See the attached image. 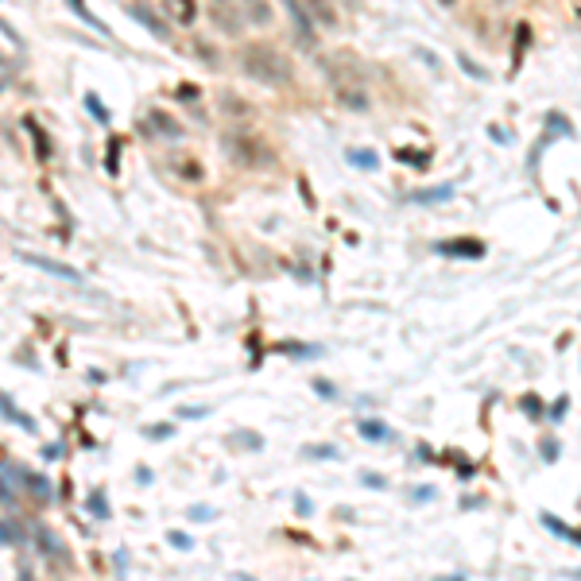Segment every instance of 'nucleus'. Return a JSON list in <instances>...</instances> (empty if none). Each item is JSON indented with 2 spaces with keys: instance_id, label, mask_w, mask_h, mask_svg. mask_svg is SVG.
Here are the masks:
<instances>
[{
  "instance_id": "f257e3e1",
  "label": "nucleus",
  "mask_w": 581,
  "mask_h": 581,
  "mask_svg": "<svg viewBox=\"0 0 581 581\" xmlns=\"http://www.w3.org/2000/svg\"><path fill=\"white\" fill-rule=\"evenodd\" d=\"M240 70H245L252 82H260V86L267 89H279V86H291L295 82V66H291V59H287L279 47H272V43H245L237 55Z\"/></svg>"
},
{
  "instance_id": "f03ea898",
  "label": "nucleus",
  "mask_w": 581,
  "mask_h": 581,
  "mask_svg": "<svg viewBox=\"0 0 581 581\" xmlns=\"http://www.w3.org/2000/svg\"><path fill=\"white\" fill-rule=\"evenodd\" d=\"M330 82H334V93L345 108H353V113H365L368 108V82H365V74H361L356 62H349V70L330 66Z\"/></svg>"
},
{
  "instance_id": "7ed1b4c3",
  "label": "nucleus",
  "mask_w": 581,
  "mask_h": 581,
  "mask_svg": "<svg viewBox=\"0 0 581 581\" xmlns=\"http://www.w3.org/2000/svg\"><path fill=\"white\" fill-rule=\"evenodd\" d=\"M225 155L237 163V167H264L267 159H272V151H267L264 140L248 136V132H229L225 136Z\"/></svg>"
},
{
  "instance_id": "20e7f679",
  "label": "nucleus",
  "mask_w": 581,
  "mask_h": 581,
  "mask_svg": "<svg viewBox=\"0 0 581 581\" xmlns=\"http://www.w3.org/2000/svg\"><path fill=\"white\" fill-rule=\"evenodd\" d=\"M206 8H209V20H213V28L221 31V35L237 39L240 31H245V16H240L237 0H206Z\"/></svg>"
},
{
  "instance_id": "39448f33",
  "label": "nucleus",
  "mask_w": 581,
  "mask_h": 581,
  "mask_svg": "<svg viewBox=\"0 0 581 581\" xmlns=\"http://www.w3.org/2000/svg\"><path fill=\"white\" fill-rule=\"evenodd\" d=\"M140 132H144V136L148 140H182V124H178L175 117H171V113H163V108H151V113H144V117H140Z\"/></svg>"
},
{
  "instance_id": "423d86ee",
  "label": "nucleus",
  "mask_w": 581,
  "mask_h": 581,
  "mask_svg": "<svg viewBox=\"0 0 581 581\" xmlns=\"http://www.w3.org/2000/svg\"><path fill=\"white\" fill-rule=\"evenodd\" d=\"M283 8L291 12V23H295V35L298 43H306V47H318V31H314V16L298 4V0H283Z\"/></svg>"
},
{
  "instance_id": "0eeeda50",
  "label": "nucleus",
  "mask_w": 581,
  "mask_h": 581,
  "mask_svg": "<svg viewBox=\"0 0 581 581\" xmlns=\"http://www.w3.org/2000/svg\"><path fill=\"white\" fill-rule=\"evenodd\" d=\"M240 4V16L248 23H256V28H267V23L276 20V8H272V0H237Z\"/></svg>"
},
{
  "instance_id": "6e6552de",
  "label": "nucleus",
  "mask_w": 581,
  "mask_h": 581,
  "mask_svg": "<svg viewBox=\"0 0 581 581\" xmlns=\"http://www.w3.org/2000/svg\"><path fill=\"white\" fill-rule=\"evenodd\" d=\"M163 16H167L171 23L190 28V23L198 20V0H163Z\"/></svg>"
},
{
  "instance_id": "1a4fd4ad",
  "label": "nucleus",
  "mask_w": 581,
  "mask_h": 581,
  "mask_svg": "<svg viewBox=\"0 0 581 581\" xmlns=\"http://www.w3.org/2000/svg\"><path fill=\"white\" fill-rule=\"evenodd\" d=\"M128 16H132V20H140V23H144V28H148L151 35H155V39H163V43L171 39V28L163 23V16H155L151 8H144V4H132V8H128Z\"/></svg>"
},
{
  "instance_id": "9d476101",
  "label": "nucleus",
  "mask_w": 581,
  "mask_h": 581,
  "mask_svg": "<svg viewBox=\"0 0 581 581\" xmlns=\"http://www.w3.org/2000/svg\"><path fill=\"white\" fill-rule=\"evenodd\" d=\"M23 260H28L31 267H43V272H50V276H62V279H74L78 283L82 272L78 267H70V264H59V260H47V256H35V252H20Z\"/></svg>"
},
{
  "instance_id": "9b49d317",
  "label": "nucleus",
  "mask_w": 581,
  "mask_h": 581,
  "mask_svg": "<svg viewBox=\"0 0 581 581\" xmlns=\"http://www.w3.org/2000/svg\"><path fill=\"white\" fill-rule=\"evenodd\" d=\"M306 12L314 16V23H322V28H337V8H334V0H306Z\"/></svg>"
},
{
  "instance_id": "f8f14e48",
  "label": "nucleus",
  "mask_w": 581,
  "mask_h": 581,
  "mask_svg": "<svg viewBox=\"0 0 581 581\" xmlns=\"http://www.w3.org/2000/svg\"><path fill=\"white\" fill-rule=\"evenodd\" d=\"M0 411L8 415V419L20 426V430H35V419H31V415H23L20 407L12 403V395H8V392H0Z\"/></svg>"
},
{
  "instance_id": "ddd939ff",
  "label": "nucleus",
  "mask_w": 581,
  "mask_h": 581,
  "mask_svg": "<svg viewBox=\"0 0 581 581\" xmlns=\"http://www.w3.org/2000/svg\"><path fill=\"white\" fill-rule=\"evenodd\" d=\"M66 4H70V8H74V16H78V20H82V23H89V28H97V31H101V35H113V31H108V28H105V23H101V20H97V16H93V12H89V8H86V0H66Z\"/></svg>"
},
{
  "instance_id": "4468645a",
  "label": "nucleus",
  "mask_w": 581,
  "mask_h": 581,
  "mask_svg": "<svg viewBox=\"0 0 581 581\" xmlns=\"http://www.w3.org/2000/svg\"><path fill=\"white\" fill-rule=\"evenodd\" d=\"M47 477H39V473H23V488L28 493H35V500H50V488H47Z\"/></svg>"
},
{
  "instance_id": "2eb2a0df",
  "label": "nucleus",
  "mask_w": 581,
  "mask_h": 581,
  "mask_svg": "<svg viewBox=\"0 0 581 581\" xmlns=\"http://www.w3.org/2000/svg\"><path fill=\"white\" fill-rule=\"evenodd\" d=\"M356 430L365 434V438H372V442H384V438H388V426L376 423V419H361V423H356Z\"/></svg>"
},
{
  "instance_id": "dca6fc26",
  "label": "nucleus",
  "mask_w": 581,
  "mask_h": 581,
  "mask_svg": "<svg viewBox=\"0 0 581 581\" xmlns=\"http://www.w3.org/2000/svg\"><path fill=\"white\" fill-rule=\"evenodd\" d=\"M23 542V531L16 523H0V546H20Z\"/></svg>"
},
{
  "instance_id": "f3484780",
  "label": "nucleus",
  "mask_w": 581,
  "mask_h": 581,
  "mask_svg": "<svg viewBox=\"0 0 581 581\" xmlns=\"http://www.w3.org/2000/svg\"><path fill=\"white\" fill-rule=\"evenodd\" d=\"M438 252H446V256H481L484 248L481 245H438Z\"/></svg>"
},
{
  "instance_id": "a211bd4d",
  "label": "nucleus",
  "mask_w": 581,
  "mask_h": 581,
  "mask_svg": "<svg viewBox=\"0 0 581 581\" xmlns=\"http://www.w3.org/2000/svg\"><path fill=\"white\" fill-rule=\"evenodd\" d=\"M446 198H453V187H438V190H419V194H411V202H446Z\"/></svg>"
},
{
  "instance_id": "6ab92c4d",
  "label": "nucleus",
  "mask_w": 581,
  "mask_h": 581,
  "mask_svg": "<svg viewBox=\"0 0 581 581\" xmlns=\"http://www.w3.org/2000/svg\"><path fill=\"white\" fill-rule=\"evenodd\" d=\"M39 542H43V554H50V558H59V554H66V551H62V542L55 539L50 531H43V527H39Z\"/></svg>"
},
{
  "instance_id": "aec40b11",
  "label": "nucleus",
  "mask_w": 581,
  "mask_h": 581,
  "mask_svg": "<svg viewBox=\"0 0 581 581\" xmlns=\"http://www.w3.org/2000/svg\"><path fill=\"white\" fill-rule=\"evenodd\" d=\"M86 108H89V113H93L97 120H101V124H108V108L101 105V97H93V93H89V97H86Z\"/></svg>"
},
{
  "instance_id": "412c9836",
  "label": "nucleus",
  "mask_w": 581,
  "mask_h": 581,
  "mask_svg": "<svg viewBox=\"0 0 581 581\" xmlns=\"http://www.w3.org/2000/svg\"><path fill=\"white\" fill-rule=\"evenodd\" d=\"M457 62H461V70H469V74H473L477 82H484V78H488V74H484V66H477V62L469 59V55H465V50H461V55H457Z\"/></svg>"
},
{
  "instance_id": "4be33fe9",
  "label": "nucleus",
  "mask_w": 581,
  "mask_h": 581,
  "mask_svg": "<svg viewBox=\"0 0 581 581\" xmlns=\"http://www.w3.org/2000/svg\"><path fill=\"white\" fill-rule=\"evenodd\" d=\"M229 442H233V446H252V450H260V446H264V438H260V434H245V430H240V434H233Z\"/></svg>"
},
{
  "instance_id": "5701e85b",
  "label": "nucleus",
  "mask_w": 581,
  "mask_h": 581,
  "mask_svg": "<svg viewBox=\"0 0 581 581\" xmlns=\"http://www.w3.org/2000/svg\"><path fill=\"white\" fill-rule=\"evenodd\" d=\"M89 512H97V520H105V515H108L105 493H93V496H89Z\"/></svg>"
},
{
  "instance_id": "b1692460",
  "label": "nucleus",
  "mask_w": 581,
  "mask_h": 581,
  "mask_svg": "<svg viewBox=\"0 0 581 581\" xmlns=\"http://www.w3.org/2000/svg\"><path fill=\"white\" fill-rule=\"evenodd\" d=\"M349 163H356V167H376V155L372 151H349Z\"/></svg>"
},
{
  "instance_id": "393cba45",
  "label": "nucleus",
  "mask_w": 581,
  "mask_h": 581,
  "mask_svg": "<svg viewBox=\"0 0 581 581\" xmlns=\"http://www.w3.org/2000/svg\"><path fill=\"white\" fill-rule=\"evenodd\" d=\"M167 539H171V542H175L178 551H190V546H194V539H190V535H182V531H171V535H167Z\"/></svg>"
},
{
  "instance_id": "a878e982",
  "label": "nucleus",
  "mask_w": 581,
  "mask_h": 581,
  "mask_svg": "<svg viewBox=\"0 0 581 581\" xmlns=\"http://www.w3.org/2000/svg\"><path fill=\"white\" fill-rule=\"evenodd\" d=\"M306 453H310V457H337L334 446H306Z\"/></svg>"
},
{
  "instance_id": "bb28decb",
  "label": "nucleus",
  "mask_w": 581,
  "mask_h": 581,
  "mask_svg": "<svg viewBox=\"0 0 581 581\" xmlns=\"http://www.w3.org/2000/svg\"><path fill=\"white\" fill-rule=\"evenodd\" d=\"M117 151H120V140L113 136L108 140V171H117Z\"/></svg>"
},
{
  "instance_id": "cd10ccee",
  "label": "nucleus",
  "mask_w": 581,
  "mask_h": 581,
  "mask_svg": "<svg viewBox=\"0 0 581 581\" xmlns=\"http://www.w3.org/2000/svg\"><path fill=\"white\" fill-rule=\"evenodd\" d=\"M190 520L206 523V520H213V512H209V508H190Z\"/></svg>"
},
{
  "instance_id": "c85d7f7f",
  "label": "nucleus",
  "mask_w": 581,
  "mask_h": 581,
  "mask_svg": "<svg viewBox=\"0 0 581 581\" xmlns=\"http://www.w3.org/2000/svg\"><path fill=\"white\" fill-rule=\"evenodd\" d=\"M365 484H368V488H384V477H380V473H365Z\"/></svg>"
},
{
  "instance_id": "c756f323",
  "label": "nucleus",
  "mask_w": 581,
  "mask_h": 581,
  "mask_svg": "<svg viewBox=\"0 0 581 581\" xmlns=\"http://www.w3.org/2000/svg\"><path fill=\"white\" fill-rule=\"evenodd\" d=\"M198 415H209V407H182V419H198Z\"/></svg>"
},
{
  "instance_id": "7c9ffc66",
  "label": "nucleus",
  "mask_w": 581,
  "mask_h": 581,
  "mask_svg": "<svg viewBox=\"0 0 581 581\" xmlns=\"http://www.w3.org/2000/svg\"><path fill=\"white\" fill-rule=\"evenodd\" d=\"M4 89H8V82H4V78H0V93H4Z\"/></svg>"
},
{
  "instance_id": "2f4dec72",
  "label": "nucleus",
  "mask_w": 581,
  "mask_h": 581,
  "mask_svg": "<svg viewBox=\"0 0 581 581\" xmlns=\"http://www.w3.org/2000/svg\"><path fill=\"white\" fill-rule=\"evenodd\" d=\"M0 465H4V446H0Z\"/></svg>"
},
{
  "instance_id": "473e14b6",
  "label": "nucleus",
  "mask_w": 581,
  "mask_h": 581,
  "mask_svg": "<svg viewBox=\"0 0 581 581\" xmlns=\"http://www.w3.org/2000/svg\"><path fill=\"white\" fill-rule=\"evenodd\" d=\"M446 4H450V0H446Z\"/></svg>"
}]
</instances>
